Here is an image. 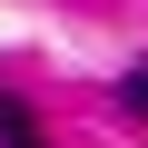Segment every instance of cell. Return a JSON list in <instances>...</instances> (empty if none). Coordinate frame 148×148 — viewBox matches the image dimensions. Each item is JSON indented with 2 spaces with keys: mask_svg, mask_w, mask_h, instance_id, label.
<instances>
[{
  "mask_svg": "<svg viewBox=\"0 0 148 148\" xmlns=\"http://www.w3.org/2000/svg\"><path fill=\"white\" fill-rule=\"evenodd\" d=\"M119 99H128V119H148V59L128 69V79H119Z\"/></svg>",
  "mask_w": 148,
  "mask_h": 148,
  "instance_id": "7a4b0ae2",
  "label": "cell"
},
{
  "mask_svg": "<svg viewBox=\"0 0 148 148\" xmlns=\"http://www.w3.org/2000/svg\"><path fill=\"white\" fill-rule=\"evenodd\" d=\"M0 148H49V138H40V119H30L20 99H0Z\"/></svg>",
  "mask_w": 148,
  "mask_h": 148,
  "instance_id": "6da1fadb",
  "label": "cell"
}]
</instances>
